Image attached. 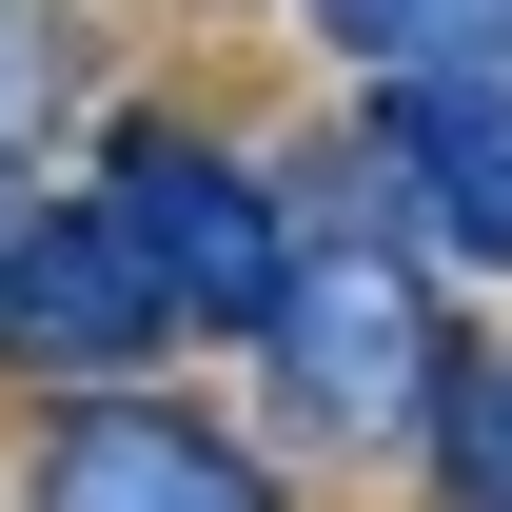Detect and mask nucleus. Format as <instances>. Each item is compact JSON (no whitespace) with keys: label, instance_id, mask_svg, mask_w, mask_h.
<instances>
[{"label":"nucleus","instance_id":"f257e3e1","mask_svg":"<svg viewBox=\"0 0 512 512\" xmlns=\"http://www.w3.org/2000/svg\"><path fill=\"white\" fill-rule=\"evenodd\" d=\"M237 355L276 375V414H296L316 453H414L473 335H453L414 217H296V276H276V316H256Z\"/></svg>","mask_w":512,"mask_h":512},{"label":"nucleus","instance_id":"f03ea898","mask_svg":"<svg viewBox=\"0 0 512 512\" xmlns=\"http://www.w3.org/2000/svg\"><path fill=\"white\" fill-rule=\"evenodd\" d=\"M178 335H197L178 276L138 256V217L99 178H60V197L0 217V375H20V394H138Z\"/></svg>","mask_w":512,"mask_h":512},{"label":"nucleus","instance_id":"7ed1b4c3","mask_svg":"<svg viewBox=\"0 0 512 512\" xmlns=\"http://www.w3.org/2000/svg\"><path fill=\"white\" fill-rule=\"evenodd\" d=\"M99 197L138 217V256L178 276L197 335H256V316H276V276H296V178H276V158H237L217 119H158V99H138V119L99 138Z\"/></svg>","mask_w":512,"mask_h":512},{"label":"nucleus","instance_id":"20e7f679","mask_svg":"<svg viewBox=\"0 0 512 512\" xmlns=\"http://www.w3.org/2000/svg\"><path fill=\"white\" fill-rule=\"evenodd\" d=\"M0 512H296L276 493V453L217 434L197 394H40V434H20V493Z\"/></svg>","mask_w":512,"mask_h":512},{"label":"nucleus","instance_id":"39448f33","mask_svg":"<svg viewBox=\"0 0 512 512\" xmlns=\"http://www.w3.org/2000/svg\"><path fill=\"white\" fill-rule=\"evenodd\" d=\"M375 197L434 256L512 276V99L493 79H375Z\"/></svg>","mask_w":512,"mask_h":512},{"label":"nucleus","instance_id":"423d86ee","mask_svg":"<svg viewBox=\"0 0 512 512\" xmlns=\"http://www.w3.org/2000/svg\"><path fill=\"white\" fill-rule=\"evenodd\" d=\"M296 20H316V60H355V99H375V79L473 60V20H493V0H296Z\"/></svg>","mask_w":512,"mask_h":512},{"label":"nucleus","instance_id":"0eeeda50","mask_svg":"<svg viewBox=\"0 0 512 512\" xmlns=\"http://www.w3.org/2000/svg\"><path fill=\"white\" fill-rule=\"evenodd\" d=\"M434 493L453 512H512V355H453V394H434Z\"/></svg>","mask_w":512,"mask_h":512},{"label":"nucleus","instance_id":"6e6552de","mask_svg":"<svg viewBox=\"0 0 512 512\" xmlns=\"http://www.w3.org/2000/svg\"><path fill=\"white\" fill-rule=\"evenodd\" d=\"M20 99H40V60H20V0H0V158H20Z\"/></svg>","mask_w":512,"mask_h":512},{"label":"nucleus","instance_id":"1a4fd4ad","mask_svg":"<svg viewBox=\"0 0 512 512\" xmlns=\"http://www.w3.org/2000/svg\"><path fill=\"white\" fill-rule=\"evenodd\" d=\"M434 79H493V99H512V0L473 20V60H434Z\"/></svg>","mask_w":512,"mask_h":512},{"label":"nucleus","instance_id":"9d476101","mask_svg":"<svg viewBox=\"0 0 512 512\" xmlns=\"http://www.w3.org/2000/svg\"><path fill=\"white\" fill-rule=\"evenodd\" d=\"M0 217H20V158H0Z\"/></svg>","mask_w":512,"mask_h":512}]
</instances>
